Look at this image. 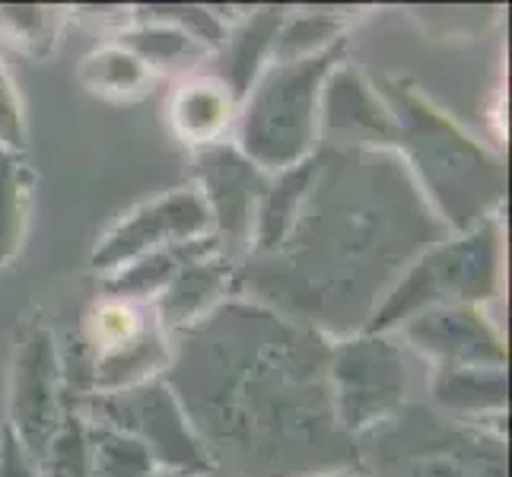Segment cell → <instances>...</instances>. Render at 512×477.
<instances>
[{
  "label": "cell",
  "instance_id": "cell-2",
  "mask_svg": "<svg viewBox=\"0 0 512 477\" xmlns=\"http://www.w3.org/2000/svg\"><path fill=\"white\" fill-rule=\"evenodd\" d=\"M392 96L398 140L417 159L439 204L449 201L443 207L446 217L452 223L484 217L487 198H497L503 191L500 163H493L468 134H462V128L452 125L420 93L398 86Z\"/></svg>",
  "mask_w": 512,
  "mask_h": 477
},
{
  "label": "cell",
  "instance_id": "cell-18",
  "mask_svg": "<svg viewBox=\"0 0 512 477\" xmlns=\"http://www.w3.org/2000/svg\"><path fill=\"white\" fill-rule=\"evenodd\" d=\"M86 439H90L93 477H150L160 468L140 439L121 433L102 420L86 417Z\"/></svg>",
  "mask_w": 512,
  "mask_h": 477
},
{
  "label": "cell",
  "instance_id": "cell-10",
  "mask_svg": "<svg viewBox=\"0 0 512 477\" xmlns=\"http://www.w3.org/2000/svg\"><path fill=\"white\" fill-rule=\"evenodd\" d=\"M322 121L331 131L347 137H373L379 144H395L398 125L392 109H385L379 93H373L357 70L334 67V74L325 83L322 93Z\"/></svg>",
  "mask_w": 512,
  "mask_h": 477
},
{
  "label": "cell",
  "instance_id": "cell-9",
  "mask_svg": "<svg viewBox=\"0 0 512 477\" xmlns=\"http://www.w3.org/2000/svg\"><path fill=\"white\" fill-rule=\"evenodd\" d=\"M201 166V194L214 214V236H239L252 239L258 207L268 194V182L264 172L252 166L239 150H223V147H207L198 156Z\"/></svg>",
  "mask_w": 512,
  "mask_h": 477
},
{
  "label": "cell",
  "instance_id": "cell-19",
  "mask_svg": "<svg viewBox=\"0 0 512 477\" xmlns=\"http://www.w3.org/2000/svg\"><path fill=\"white\" fill-rule=\"evenodd\" d=\"M436 401L462 414L506 408V369H439L433 382Z\"/></svg>",
  "mask_w": 512,
  "mask_h": 477
},
{
  "label": "cell",
  "instance_id": "cell-22",
  "mask_svg": "<svg viewBox=\"0 0 512 477\" xmlns=\"http://www.w3.org/2000/svg\"><path fill=\"white\" fill-rule=\"evenodd\" d=\"M0 150L23 153L26 150V112L16 93L10 70L0 61Z\"/></svg>",
  "mask_w": 512,
  "mask_h": 477
},
{
  "label": "cell",
  "instance_id": "cell-24",
  "mask_svg": "<svg viewBox=\"0 0 512 477\" xmlns=\"http://www.w3.org/2000/svg\"><path fill=\"white\" fill-rule=\"evenodd\" d=\"M150 477H194V474H182V471H169V468H156Z\"/></svg>",
  "mask_w": 512,
  "mask_h": 477
},
{
  "label": "cell",
  "instance_id": "cell-4",
  "mask_svg": "<svg viewBox=\"0 0 512 477\" xmlns=\"http://www.w3.org/2000/svg\"><path fill=\"white\" fill-rule=\"evenodd\" d=\"M67 417L64 404V360L55 331L39 312H29L16 325V347L10 363V420L7 427L20 439L35 465L51 446Z\"/></svg>",
  "mask_w": 512,
  "mask_h": 477
},
{
  "label": "cell",
  "instance_id": "cell-5",
  "mask_svg": "<svg viewBox=\"0 0 512 477\" xmlns=\"http://www.w3.org/2000/svg\"><path fill=\"white\" fill-rule=\"evenodd\" d=\"M207 236H214V214H210L201 188L185 185L175 191H163L160 198L137 204L131 214L121 217L96 242L90 264L93 271L112 277L140 258Z\"/></svg>",
  "mask_w": 512,
  "mask_h": 477
},
{
  "label": "cell",
  "instance_id": "cell-17",
  "mask_svg": "<svg viewBox=\"0 0 512 477\" xmlns=\"http://www.w3.org/2000/svg\"><path fill=\"white\" fill-rule=\"evenodd\" d=\"M32 169L23 153L0 150V268L23 249L29 207H32Z\"/></svg>",
  "mask_w": 512,
  "mask_h": 477
},
{
  "label": "cell",
  "instance_id": "cell-20",
  "mask_svg": "<svg viewBox=\"0 0 512 477\" xmlns=\"http://www.w3.org/2000/svg\"><path fill=\"white\" fill-rule=\"evenodd\" d=\"M150 318L137 303L105 296L102 303H96L90 312H86V344L93 347L96 357L112 353L118 347L131 344L134 338H140V334L153 325Z\"/></svg>",
  "mask_w": 512,
  "mask_h": 477
},
{
  "label": "cell",
  "instance_id": "cell-11",
  "mask_svg": "<svg viewBox=\"0 0 512 477\" xmlns=\"http://www.w3.org/2000/svg\"><path fill=\"white\" fill-rule=\"evenodd\" d=\"M236 115L239 102L220 77H188L169 99L172 131L198 150L217 147L223 134L233 128Z\"/></svg>",
  "mask_w": 512,
  "mask_h": 477
},
{
  "label": "cell",
  "instance_id": "cell-21",
  "mask_svg": "<svg viewBox=\"0 0 512 477\" xmlns=\"http://www.w3.org/2000/svg\"><path fill=\"white\" fill-rule=\"evenodd\" d=\"M61 23L64 13L55 7H0V32L29 58H45L55 51Z\"/></svg>",
  "mask_w": 512,
  "mask_h": 477
},
{
  "label": "cell",
  "instance_id": "cell-12",
  "mask_svg": "<svg viewBox=\"0 0 512 477\" xmlns=\"http://www.w3.org/2000/svg\"><path fill=\"white\" fill-rule=\"evenodd\" d=\"M226 280H229V261L220 252L188 261L163 287V293L156 296L153 303L156 322H160V328H182L194 322L223 293Z\"/></svg>",
  "mask_w": 512,
  "mask_h": 477
},
{
  "label": "cell",
  "instance_id": "cell-14",
  "mask_svg": "<svg viewBox=\"0 0 512 477\" xmlns=\"http://www.w3.org/2000/svg\"><path fill=\"white\" fill-rule=\"evenodd\" d=\"M77 80L86 93H93L99 99L134 102L140 96H147L156 74L134 55V51L112 42V45L90 51V55L80 61Z\"/></svg>",
  "mask_w": 512,
  "mask_h": 477
},
{
  "label": "cell",
  "instance_id": "cell-3",
  "mask_svg": "<svg viewBox=\"0 0 512 477\" xmlns=\"http://www.w3.org/2000/svg\"><path fill=\"white\" fill-rule=\"evenodd\" d=\"M500 290L497 220H481L458 242L423 255L376 312L369 334H382L430 306H474Z\"/></svg>",
  "mask_w": 512,
  "mask_h": 477
},
{
  "label": "cell",
  "instance_id": "cell-16",
  "mask_svg": "<svg viewBox=\"0 0 512 477\" xmlns=\"http://www.w3.org/2000/svg\"><path fill=\"white\" fill-rule=\"evenodd\" d=\"M115 42L134 51L153 74H169V70L185 74V70L198 67L210 51L198 39H191L188 32L175 29L169 23H156V20H134L131 26L118 32Z\"/></svg>",
  "mask_w": 512,
  "mask_h": 477
},
{
  "label": "cell",
  "instance_id": "cell-15",
  "mask_svg": "<svg viewBox=\"0 0 512 477\" xmlns=\"http://www.w3.org/2000/svg\"><path fill=\"white\" fill-rule=\"evenodd\" d=\"M169 363V347L160 322H153L140 338L118 347L112 353H102L93 360V395L125 392V388L150 382Z\"/></svg>",
  "mask_w": 512,
  "mask_h": 477
},
{
  "label": "cell",
  "instance_id": "cell-25",
  "mask_svg": "<svg viewBox=\"0 0 512 477\" xmlns=\"http://www.w3.org/2000/svg\"><path fill=\"white\" fill-rule=\"evenodd\" d=\"M331 477H366V474H331Z\"/></svg>",
  "mask_w": 512,
  "mask_h": 477
},
{
  "label": "cell",
  "instance_id": "cell-13",
  "mask_svg": "<svg viewBox=\"0 0 512 477\" xmlns=\"http://www.w3.org/2000/svg\"><path fill=\"white\" fill-rule=\"evenodd\" d=\"M284 10L274 7H261L249 16H242V23H236V29H226V77H220L226 83V90L236 96V102L245 99V93L252 90V83L258 80V74L271 61L274 51V39L280 26H284Z\"/></svg>",
  "mask_w": 512,
  "mask_h": 477
},
{
  "label": "cell",
  "instance_id": "cell-7",
  "mask_svg": "<svg viewBox=\"0 0 512 477\" xmlns=\"http://www.w3.org/2000/svg\"><path fill=\"white\" fill-rule=\"evenodd\" d=\"M331 376L338 417L347 430H363L385 420L408 392V366L401 350L376 334L341 344Z\"/></svg>",
  "mask_w": 512,
  "mask_h": 477
},
{
  "label": "cell",
  "instance_id": "cell-8",
  "mask_svg": "<svg viewBox=\"0 0 512 477\" xmlns=\"http://www.w3.org/2000/svg\"><path fill=\"white\" fill-rule=\"evenodd\" d=\"M404 338L439 369H506L500 331L478 306H430L404 322Z\"/></svg>",
  "mask_w": 512,
  "mask_h": 477
},
{
  "label": "cell",
  "instance_id": "cell-23",
  "mask_svg": "<svg viewBox=\"0 0 512 477\" xmlns=\"http://www.w3.org/2000/svg\"><path fill=\"white\" fill-rule=\"evenodd\" d=\"M0 477H42V468L32 462L10 427L0 430Z\"/></svg>",
  "mask_w": 512,
  "mask_h": 477
},
{
  "label": "cell",
  "instance_id": "cell-6",
  "mask_svg": "<svg viewBox=\"0 0 512 477\" xmlns=\"http://www.w3.org/2000/svg\"><path fill=\"white\" fill-rule=\"evenodd\" d=\"M93 404V420H102L109 427L140 439L160 468L194 477H201L210 468V455L204 443L191 430L179 401H175V395L163 382L150 379L144 385L125 388V392L93 395Z\"/></svg>",
  "mask_w": 512,
  "mask_h": 477
},
{
  "label": "cell",
  "instance_id": "cell-1",
  "mask_svg": "<svg viewBox=\"0 0 512 477\" xmlns=\"http://www.w3.org/2000/svg\"><path fill=\"white\" fill-rule=\"evenodd\" d=\"M344 42L296 61H268L239 109V153L261 172L306 163L322 125L325 83L341 64Z\"/></svg>",
  "mask_w": 512,
  "mask_h": 477
}]
</instances>
